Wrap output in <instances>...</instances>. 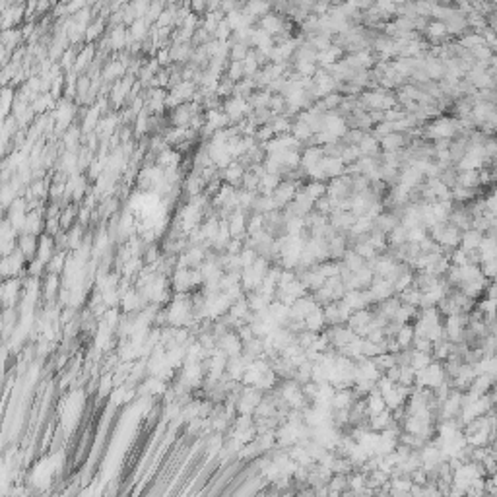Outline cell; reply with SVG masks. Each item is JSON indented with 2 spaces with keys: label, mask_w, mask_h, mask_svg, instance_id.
<instances>
[{
  "label": "cell",
  "mask_w": 497,
  "mask_h": 497,
  "mask_svg": "<svg viewBox=\"0 0 497 497\" xmlns=\"http://www.w3.org/2000/svg\"><path fill=\"white\" fill-rule=\"evenodd\" d=\"M379 144H381V148L386 150V154H394L398 148H402L404 146V134H398V132H390V134H386V136L379 138Z\"/></svg>",
  "instance_id": "52a82bcc"
},
{
  "label": "cell",
  "mask_w": 497,
  "mask_h": 497,
  "mask_svg": "<svg viewBox=\"0 0 497 497\" xmlns=\"http://www.w3.org/2000/svg\"><path fill=\"white\" fill-rule=\"evenodd\" d=\"M100 113L101 109L97 105H93V107L87 109L86 117H84V132H91V128L97 126V123H100Z\"/></svg>",
  "instance_id": "9a60e30c"
},
{
  "label": "cell",
  "mask_w": 497,
  "mask_h": 497,
  "mask_svg": "<svg viewBox=\"0 0 497 497\" xmlns=\"http://www.w3.org/2000/svg\"><path fill=\"white\" fill-rule=\"evenodd\" d=\"M146 33H148V24H146V20L142 18V20H134L132 24H130V31H128V41H138V39H144L146 37Z\"/></svg>",
  "instance_id": "7c38bea8"
},
{
  "label": "cell",
  "mask_w": 497,
  "mask_h": 497,
  "mask_svg": "<svg viewBox=\"0 0 497 497\" xmlns=\"http://www.w3.org/2000/svg\"><path fill=\"white\" fill-rule=\"evenodd\" d=\"M342 101H344V97H342L340 93H330V95H326L321 103H323L324 111H328V109H336L338 105H342Z\"/></svg>",
  "instance_id": "f1b7e54d"
},
{
  "label": "cell",
  "mask_w": 497,
  "mask_h": 497,
  "mask_svg": "<svg viewBox=\"0 0 497 497\" xmlns=\"http://www.w3.org/2000/svg\"><path fill=\"white\" fill-rule=\"evenodd\" d=\"M412 338H414V330H412L410 326H404V328L398 332V344H400V346H408L412 342Z\"/></svg>",
  "instance_id": "1f68e13d"
},
{
  "label": "cell",
  "mask_w": 497,
  "mask_h": 497,
  "mask_svg": "<svg viewBox=\"0 0 497 497\" xmlns=\"http://www.w3.org/2000/svg\"><path fill=\"white\" fill-rule=\"evenodd\" d=\"M249 55V49L245 43H235L233 49H231V61L233 62H243L245 57Z\"/></svg>",
  "instance_id": "83f0119b"
},
{
  "label": "cell",
  "mask_w": 497,
  "mask_h": 497,
  "mask_svg": "<svg viewBox=\"0 0 497 497\" xmlns=\"http://www.w3.org/2000/svg\"><path fill=\"white\" fill-rule=\"evenodd\" d=\"M192 8H194V10H204L206 4H204V2H196V4H192Z\"/></svg>",
  "instance_id": "8d00e7d4"
},
{
  "label": "cell",
  "mask_w": 497,
  "mask_h": 497,
  "mask_svg": "<svg viewBox=\"0 0 497 497\" xmlns=\"http://www.w3.org/2000/svg\"><path fill=\"white\" fill-rule=\"evenodd\" d=\"M459 124H455L453 121L449 119H439V121H433V123L427 126V138H433V140H447L455 134V128Z\"/></svg>",
  "instance_id": "6da1fadb"
},
{
  "label": "cell",
  "mask_w": 497,
  "mask_h": 497,
  "mask_svg": "<svg viewBox=\"0 0 497 497\" xmlns=\"http://www.w3.org/2000/svg\"><path fill=\"white\" fill-rule=\"evenodd\" d=\"M270 128H272L274 136H276L278 132H287V130H289L291 126H289V121L282 117V119H276V121H274V124H270Z\"/></svg>",
  "instance_id": "d6a6232c"
},
{
  "label": "cell",
  "mask_w": 497,
  "mask_h": 497,
  "mask_svg": "<svg viewBox=\"0 0 497 497\" xmlns=\"http://www.w3.org/2000/svg\"><path fill=\"white\" fill-rule=\"evenodd\" d=\"M354 253H356V255H360L363 261H367V259H373V257H375V249H373L367 241H361V243H358Z\"/></svg>",
  "instance_id": "484cf974"
},
{
  "label": "cell",
  "mask_w": 497,
  "mask_h": 497,
  "mask_svg": "<svg viewBox=\"0 0 497 497\" xmlns=\"http://www.w3.org/2000/svg\"><path fill=\"white\" fill-rule=\"evenodd\" d=\"M482 231H478V229H468V231H464L462 235H460V241H462V251L464 253H472V251H478L480 247V243H482Z\"/></svg>",
  "instance_id": "5b68a950"
},
{
  "label": "cell",
  "mask_w": 497,
  "mask_h": 497,
  "mask_svg": "<svg viewBox=\"0 0 497 497\" xmlns=\"http://www.w3.org/2000/svg\"><path fill=\"white\" fill-rule=\"evenodd\" d=\"M268 10H270V6L264 4V2H249L247 6H245V12H247L249 16H253V18H257V16H266Z\"/></svg>",
  "instance_id": "44dd1931"
},
{
  "label": "cell",
  "mask_w": 497,
  "mask_h": 497,
  "mask_svg": "<svg viewBox=\"0 0 497 497\" xmlns=\"http://www.w3.org/2000/svg\"><path fill=\"white\" fill-rule=\"evenodd\" d=\"M346 266H348V270H352V272H358V270H361L365 266V261L361 259L360 255H356L354 251H348L346 253Z\"/></svg>",
  "instance_id": "ffe728a7"
},
{
  "label": "cell",
  "mask_w": 497,
  "mask_h": 497,
  "mask_svg": "<svg viewBox=\"0 0 497 497\" xmlns=\"http://www.w3.org/2000/svg\"><path fill=\"white\" fill-rule=\"evenodd\" d=\"M224 107H225L224 113L229 117V121H237V119H241L243 115L251 113V105H249L243 97H233V100L225 101Z\"/></svg>",
  "instance_id": "3957f363"
},
{
  "label": "cell",
  "mask_w": 497,
  "mask_h": 497,
  "mask_svg": "<svg viewBox=\"0 0 497 497\" xmlns=\"http://www.w3.org/2000/svg\"><path fill=\"white\" fill-rule=\"evenodd\" d=\"M261 29L262 31H266V33L272 37L274 33L282 31V20H280L278 16H274V14H266V16L261 20Z\"/></svg>",
  "instance_id": "9c48e42d"
},
{
  "label": "cell",
  "mask_w": 497,
  "mask_h": 497,
  "mask_svg": "<svg viewBox=\"0 0 497 497\" xmlns=\"http://www.w3.org/2000/svg\"><path fill=\"white\" fill-rule=\"evenodd\" d=\"M124 70H126V62L113 61V62H109V64L105 66V70H103V78H107V80H115V78L123 76Z\"/></svg>",
  "instance_id": "5bb4252c"
},
{
  "label": "cell",
  "mask_w": 497,
  "mask_h": 497,
  "mask_svg": "<svg viewBox=\"0 0 497 497\" xmlns=\"http://www.w3.org/2000/svg\"><path fill=\"white\" fill-rule=\"evenodd\" d=\"M243 173H245V171H243V165H241V163H237V162L235 163L231 162L229 165H227L224 177L229 181V183H237V181L243 177Z\"/></svg>",
  "instance_id": "e0dca14e"
},
{
  "label": "cell",
  "mask_w": 497,
  "mask_h": 497,
  "mask_svg": "<svg viewBox=\"0 0 497 497\" xmlns=\"http://www.w3.org/2000/svg\"><path fill=\"white\" fill-rule=\"evenodd\" d=\"M268 105H270L272 113H278V111H282V109H284V105H286V100H284V97H270Z\"/></svg>",
  "instance_id": "836d02e7"
},
{
  "label": "cell",
  "mask_w": 497,
  "mask_h": 497,
  "mask_svg": "<svg viewBox=\"0 0 497 497\" xmlns=\"http://www.w3.org/2000/svg\"><path fill=\"white\" fill-rule=\"evenodd\" d=\"M227 229H229L231 239H241L243 237V233H245V216H243V212L237 210L231 214V220L227 224Z\"/></svg>",
  "instance_id": "8992f818"
},
{
  "label": "cell",
  "mask_w": 497,
  "mask_h": 497,
  "mask_svg": "<svg viewBox=\"0 0 497 497\" xmlns=\"http://www.w3.org/2000/svg\"><path fill=\"white\" fill-rule=\"evenodd\" d=\"M311 10H317V12H326V10H328V4H326V2H323V4H315Z\"/></svg>",
  "instance_id": "d590c367"
},
{
  "label": "cell",
  "mask_w": 497,
  "mask_h": 497,
  "mask_svg": "<svg viewBox=\"0 0 497 497\" xmlns=\"http://www.w3.org/2000/svg\"><path fill=\"white\" fill-rule=\"evenodd\" d=\"M103 29H105V20H101V18H97L93 24H89L87 25V29H86V39L87 41H93V39H97L103 33Z\"/></svg>",
  "instance_id": "ac0fdd59"
},
{
  "label": "cell",
  "mask_w": 497,
  "mask_h": 497,
  "mask_svg": "<svg viewBox=\"0 0 497 497\" xmlns=\"http://www.w3.org/2000/svg\"><path fill=\"white\" fill-rule=\"evenodd\" d=\"M311 45L319 51V53H323V51H326V49H330V47H332V41H330L328 35L319 33V35H315V37L311 39Z\"/></svg>",
  "instance_id": "d4e9b609"
},
{
  "label": "cell",
  "mask_w": 497,
  "mask_h": 497,
  "mask_svg": "<svg viewBox=\"0 0 497 497\" xmlns=\"http://www.w3.org/2000/svg\"><path fill=\"white\" fill-rule=\"evenodd\" d=\"M361 154H360V148L358 146H348V148L342 150V154H340V162L344 163H350V162H356V160H360Z\"/></svg>",
  "instance_id": "cb8c5ba5"
},
{
  "label": "cell",
  "mask_w": 497,
  "mask_h": 497,
  "mask_svg": "<svg viewBox=\"0 0 497 497\" xmlns=\"http://www.w3.org/2000/svg\"><path fill=\"white\" fill-rule=\"evenodd\" d=\"M259 186H261V190L264 192V196L272 194L274 190H276V188L280 186V175L266 173L264 177H261V181H259Z\"/></svg>",
  "instance_id": "8fae6325"
},
{
  "label": "cell",
  "mask_w": 497,
  "mask_h": 497,
  "mask_svg": "<svg viewBox=\"0 0 497 497\" xmlns=\"http://www.w3.org/2000/svg\"><path fill=\"white\" fill-rule=\"evenodd\" d=\"M241 76H243V64L241 62H231L229 64V70H227V80L235 84Z\"/></svg>",
  "instance_id": "f546056e"
},
{
  "label": "cell",
  "mask_w": 497,
  "mask_h": 497,
  "mask_svg": "<svg viewBox=\"0 0 497 497\" xmlns=\"http://www.w3.org/2000/svg\"><path fill=\"white\" fill-rule=\"evenodd\" d=\"M425 31H427L431 37L439 39L447 33V27H445V22H433V24L425 25Z\"/></svg>",
  "instance_id": "4316f807"
},
{
  "label": "cell",
  "mask_w": 497,
  "mask_h": 497,
  "mask_svg": "<svg viewBox=\"0 0 497 497\" xmlns=\"http://www.w3.org/2000/svg\"><path fill=\"white\" fill-rule=\"evenodd\" d=\"M291 132H293L291 136L295 138L297 142H303V140H307V138L313 136V132L309 130V126L305 123H301V121H297V123L291 126Z\"/></svg>",
  "instance_id": "d6986e66"
},
{
  "label": "cell",
  "mask_w": 497,
  "mask_h": 497,
  "mask_svg": "<svg viewBox=\"0 0 497 497\" xmlns=\"http://www.w3.org/2000/svg\"><path fill=\"white\" fill-rule=\"evenodd\" d=\"M324 158V152L323 148H319V146H313V148H307L303 152V156H301V165L305 167V169H309L313 165H317V163L321 162Z\"/></svg>",
  "instance_id": "ba28073f"
},
{
  "label": "cell",
  "mask_w": 497,
  "mask_h": 497,
  "mask_svg": "<svg viewBox=\"0 0 497 497\" xmlns=\"http://www.w3.org/2000/svg\"><path fill=\"white\" fill-rule=\"evenodd\" d=\"M243 64V76H255L257 74V68H259V62L255 59V53H249L245 57V61L241 62Z\"/></svg>",
  "instance_id": "7402d4cb"
},
{
  "label": "cell",
  "mask_w": 497,
  "mask_h": 497,
  "mask_svg": "<svg viewBox=\"0 0 497 497\" xmlns=\"http://www.w3.org/2000/svg\"><path fill=\"white\" fill-rule=\"evenodd\" d=\"M293 198H295V185L293 183H284L272 192V200L276 204V208L287 206Z\"/></svg>",
  "instance_id": "277c9868"
},
{
  "label": "cell",
  "mask_w": 497,
  "mask_h": 497,
  "mask_svg": "<svg viewBox=\"0 0 497 497\" xmlns=\"http://www.w3.org/2000/svg\"><path fill=\"white\" fill-rule=\"evenodd\" d=\"M37 239L39 237L31 235V233H20L16 237V251H20L27 262L33 261L37 255Z\"/></svg>",
  "instance_id": "7a4b0ae2"
},
{
  "label": "cell",
  "mask_w": 497,
  "mask_h": 497,
  "mask_svg": "<svg viewBox=\"0 0 497 497\" xmlns=\"http://www.w3.org/2000/svg\"><path fill=\"white\" fill-rule=\"evenodd\" d=\"M480 45H485L484 35H480V33H476V35H468V37L462 39V47H468L470 51L476 49V47H480Z\"/></svg>",
  "instance_id": "4dcf8cb0"
},
{
  "label": "cell",
  "mask_w": 497,
  "mask_h": 497,
  "mask_svg": "<svg viewBox=\"0 0 497 497\" xmlns=\"http://www.w3.org/2000/svg\"><path fill=\"white\" fill-rule=\"evenodd\" d=\"M303 192L309 196L313 202H317L319 198H323L324 192H326V185H324L323 181H313L309 185L303 188Z\"/></svg>",
  "instance_id": "4fadbf2b"
},
{
  "label": "cell",
  "mask_w": 497,
  "mask_h": 497,
  "mask_svg": "<svg viewBox=\"0 0 497 497\" xmlns=\"http://www.w3.org/2000/svg\"><path fill=\"white\" fill-rule=\"evenodd\" d=\"M338 57H342V49H336V47H330V49L323 51V53H317V57H315V61H319L323 66H332L338 62Z\"/></svg>",
  "instance_id": "30bf717a"
},
{
  "label": "cell",
  "mask_w": 497,
  "mask_h": 497,
  "mask_svg": "<svg viewBox=\"0 0 497 497\" xmlns=\"http://www.w3.org/2000/svg\"><path fill=\"white\" fill-rule=\"evenodd\" d=\"M272 136H274V132H272V128H270V124L259 128V132H257V138H259V140H264V142H268Z\"/></svg>",
  "instance_id": "e575fe53"
},
{
  "label": "cell",
  "mask_w": 497,
  "mask_h": 497,
  "mask_svg": "<svg viewBox=\"0 0 497 497\" xmlns=\"http://www.w3.org/2000/svg\"><path fill=\"white\" fill-rule=\"evenodd\" d=\"M358 148H360L361 156H369V154H373V152H377V150H379V140H377L375 136L365 134V136L361 138L360 144H358Z\"/></svg>",
  "instance_id": "2e32d148"
},
{
  "label": "cell",
  "mask_w": 497,
  "mask_h": 497,
  "mask_svg": "<svg viewBox=\"0 0 497 497\" xmlns=\"http://www.w3.org/2000/svg\"><path fill=\"white\" fill-rule=\"evenodd\" d=\"M295 70H297L299 78H311V76L317 72L315 70V64L309 61H297L295 62Z\"/></svg>",
  "instance_id": "603a6c76"
}]
</instances>
